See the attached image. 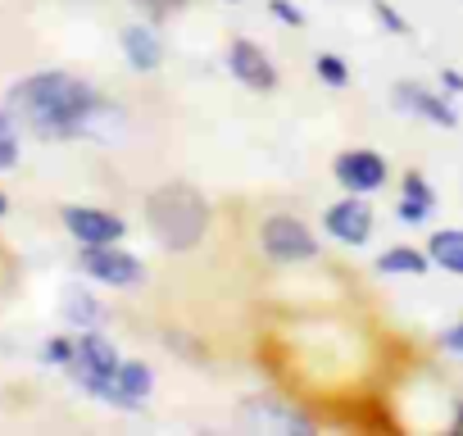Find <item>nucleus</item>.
Listing matches in <instances>:
<instances>
[{
    "mask_svg": "<svg viewBox=\"0 0 463 436\" xmlns=\"http://www.w3.org/2000/svg\"><path fill=\"white\" fill-rule=\"evenodd\" d=\"M269 14L287 28H305V10L296 5V0H269Z\"/></svg>",
    "mask_w": 463,
    "mask_h": 436,
    "instance_id": "nucleus-22",
    "label": "nucleus"
},
{
    "mask_svg": "<svg viewBox=\"0 0 463 436\" xmlns=\"http://www.w3.org/2000/svg\"><path fill=\"white\" fill-rule=\"evenodd\" d=\"M431 213H436V186L427 182V173L409 168L400 173V200H395V218L409 228H422L431 223Z\"/></svg>",
    "mask_w": 463,
    "mask_h": 436,
    "instance_id": "nucleus-10",
    "label": "nucleus"
},
{
    "mask_svg": "<svg viewBox=\"0 0 463 436\" xmlns=\"http://www.w3.org/2000/svg\"><path fill=\"white\" fill-rule=\"evenodd\" d=\"M314 73H318L323 87H336V91L350 87V64H345L336 51H318V55H314Z\"/></svg>",
    "mask_w": 463,
    "mask_h": 436,
    "instance_id": "nucleus-16",
    "label": "nucleus"
},
{
    "mask_svg": "<svg viewBox=\"0 0 463 436\" xmlns=\"http://www.w3.org/2000/svg\"><path fill=\"white\" fill-rule=\"evenodd\" d=\"M60 218H64V232L78 246H109V242L128 237V223L114 209H100V204H64Z\"/></svg>",
    "mask_w": 463,
    "mask_h": 436,
    "instance_id": "nucleus-8",
    "label": "nucleus"
},
{
    "mask_svg": "<svg viewBox=\"0 0 463 436\" xmlns=\"http://www.w3.org/2000/svg\"><path fill=\"white\" fill-rule=\"evenodd\" d=\"M232 5H241V0H232Z\"/></svg>",
    "mask_w": 463,
    "mask_h": 436,
    "instance_id": "nucleus-27",
    "label": "nucleus"
},
{
    "mask_svg": "<svg viewBox=\"0 0 463 436\" xmlns=\"http://www.w3.org/2000/svg\"><path fill=\"white\" fill-rule=\"evenodd\" d=\"M227 73L237 78L241 87L264 91V96L282 87V73H278L273 55H269L260 42H250V37H232V42H227Z\"/></svg>",
    "mask_w": 463,
    "mask_h": 436,
    "instance_id": "nucleus-7",
    "label": "nucleus"
},
{
    "mask_svg": "<svg viewBox=\"0 0 463 436\" xmlns=\"http://www.w3.org/2000/svg\"><path fill=\"white\" fill-rule=\"evenodd\" d=\"M10 114L33 128L37 137L51 141H69V137H91L100 118L114 114L109 100H100V91L64 69H46L33 73L24 82L10 87Z\"/></svg>",
    "mask_w": 463,
    "mask_h": 436,
    "instance_id": "nucleus-1",
    "label": "nucleus"
},
{
    "mask_svg": "<svg viewBox=\"0 0 463 436\" xmlns=\"http://www.w3.org/2000/svg\"><path fill=\"white\" fill-rule=\"evenodd\" d=\"M449 431H463V400H454V418H449Z\"/></svg>",
    "mask_w": 463,
    "mask_h": 436,
    "instance_id": "nucleus-25",
    "label": "nucleus"
},
{
    "mask_svg": "<svg viewBox=\"0 0 463 436\" xmlns=\"http://www.w3.org/2000/svg\"><path fill=\"white\" fill-rule=\"evenodd\" d=\"M64 323H69V327H78V332H91V327H100V323H105V305H100L91 291L69 287V291H64Z\"/></svg>",
    "mask_w": 463,
    "mask_h": 436,
    "instance_id": "nucleus-15",
    "label": "nucleus"
},
{
    "mask_svg": "<svg viewBox=\"0 0 463 436\" xmlns=\"http://www.w3.org/2000/svg\"><path fill=\"white\" fill-rule=\"evenodd\" d=\"M19 118L10 114V109H0V173H10L19 159H24V150H19V128H14Z\"/></svg>",
    "mask_w": 463,
    "mask_h": 436,
    "instance_id": "nucleus-17",
    "label": "nucleus"
},
{
    "mask_svg": "<svg viewBox=\"0 0 463 436\" xmlns=\"http://www.w3.org/2000/svg\"><path fill=\"white\" fill-rule=\"evenodd\" d=\"M164 346H168L173 355L191 359V364H204V359H209V350H204V346H200L191 332H182V327H177V332H164Z\"/></svg>",
    "mask_w": 463,
    "mask_h": 436,
    "instance_id": "nucleus-19",
    "label": "nucleus"
},
{
    "mask_svg": "<svg viewBox=\"0 0 463 436\" xmlns=\"http://www.w3.org/2000/svg\"><path fill=\"white\" fill-rule=\"evenodd\" d=\"M137 5L150 14V19H168V14H177V10H186V0H137Z\"/></svg>",
    "mask_w": 463,
    "mask_h": 436,
    "instance_id": "nucleus-23",
    "label": "nucleus"
},
{
    "mask_svg": "<svg viewBox=\"0 0 463 436\" xmlns=\"http://www.w3.org/2000/svg\"><path fill=\"white\" fill-rule=\"evenodd\" d=\"M391 105L400 109V114H409V118H422V123H431V128H458V109L449 105V96H440V91H431V87H422V82H395L391 87Z\"/></svg>",
    "mask_w": 463,
    "mask_h": 436,
    "instance_id": "nucleus-9",
    "label": "nucleus"
},
{
    "mask_svg": "<svg viewBox=\"0 0 463 436\" xmlns=\"http://www.w3.org/2000/svg\"><path fill=\"white\" fill-rule=\"evenodd\" d=\"M10 213V200H5V191H0V218H5Z\"/></svg>",
    "mask_w": 463,
    "mask_h": 436,
    "instance_id": "nucleus-26",
    "label": "nucleus"
},
{
    "mask_svg": "<svg viewBox=\"0 0 463 436\" xmlns=\"http://www.w3.org/2000/svg\"><path fill=\"white\" fill-rule=\"evenodd\" d=\"M373 269L382 273V278H422L427 269H431V255H427V246L418 251V246H386L377 260H373Z\"/></svg>",
    "mask_w": 463,
    "mask_h": 436,
    "instance_id": "nucleus-13",
    "label": "nucleus"
},
{
    "mask_svg": "<svg viewBox=\"0 0 463 436\" xmlns=\"http://www.w3.org/2000/svg\"><path fill=\"white\" fill-rule=\"evenodd\" d=\"M440 87H445L449 96H463V73H458V69H440Z\"/></svg>",
    "mask_w": 463,
    "mask_h": 436,
    "instance_id": "nucleus-24",
    "label": "nucleus"
},
{
    "mask_svg": "<svg viewBox=\"0 0 463 436\" xmlns=\"http://www.w3.org/2000/svg\"><path fill=\"white\" fill-rule=\"evenodd\" d=\"M118 46H123V60H128L132 73H159V64H164V42H159V33H155L150 24H128V28L118 33Z\"/></svg>",
    "mask_w": 463,
    "mask_h": 436,
    "instance_id": "nucleus-11",
    "label": "nucleus"
},
{
    "mask_svg": "<svg viewBox=\"0 0 463 436\" xmlns=\"http://www.w3.org/2000/svg\"><path fill=\"white\" fill-rule=\"evenodd\" d=\"M260 255H264L273 269H305V264H314L323 251H318L314 228L305 223L300 213L273 209V213H264V223H260Z\"/></svg>",
    "mask_w": 463,
    "mask_h": 436,
    "instance_id": "nucleus-3",
    "label": "nucleus"
},
{
    "mask_svg": "<svg viewBox=\"0 0 463 436\" xmlns=\"http://www.w3.org/2000/svg\"><path fill=\"white\" fill-rule=\"evenodd\" d=\"M368 5H373V19L391 33V37H413V28H409V19L391 5V0H368Z\"/></svg>",
    "mask_w": 463,
    "mask_h": 436,
    "instance_id": "nucleus-18",
    "label": "nucleus"
},
{
    "mask_svg": "<svg viewBox=\"0 0 463 436\" xmlns=\"http://www.w3.org/2000/svg\"><path fill=\"white\" fill-rule=\"evenodd\" d=\"M42 359H46L51 368H69V364L78 359V336H51V341L42 346Z\"/></svg>",
    "mask_w": 463,
    "mask_h": 436,
    "instance_id": "nucleus-20",
    "label": "nucleus"
},
{
    "mask_svg": "<svg viewBox=\"0 0 463 436\" xmlns=\"http://www.w3.org/2000/svg\"><path fill=\"white\" fill-rule=\"evenodd\" d=\"M213 223V204L191 182H159L146 195V228L168 255H191Z\"/></svg>",
    "mask_w": 463,
    "mask_h": 436,
    "instance_id": "nucleus-2",
    "label": "nucleus"
},
{
    "mask_svg": "<svg viewBox=\"0 0 463 436\" xmlns=\"http://www.w3.org/2000/svg\"><path fill=\"white\" fill-rule=\"evenodd\" d=\"M436 350H445L449 359H458V364H463V318H458V323H449V327H440Z\"/></svg>",
    "mask_w": 463,
    "mask_h": 436,
    "instance_id": "nucleus-21",
    "label": "nucleus"
},
{
    "mask_svg": "<svg viewBox=\"0 0 463 436\" xmlns=\"http://www.w3.org/2000/svg\"><path fill=\"white\" fill-rule=\"evenodd\" d=\"M78 269H82L91 282L114 287V291L146 287V278H150V273H146V264H141L132 251H123V242H109V246H82Z\"/></svg>",
    "mask_w": 463,
    "mask_h": 436,
    "instance_id": "nucleus-4",
    "label": "nucleus"
},
{
    "mask_svg": "<svg viewBox=\"0 0 463 436\" xmlns=\"http://www.w3.org/2000/svg\"><path fill=\"white\" fill-rule=\"evenodd\" d=\"M332 182L341 191H354V195H377L391 182V164L368 146H350L332 159Z\"/></svg>",
    "mask_w": 463,
    "mask_h": 436,
    "instance_id": "nucleus-6",
    "label": "nucleus"
},
{
    "mask_svg": "<svg viewBox=\"0 0 463 436\" xmlns=\"http://www.w3.org/2000/svg\"><path fill=\"white\" fill-rule=\"evenodd\" d=\"M427 255H431V269L463 278V228H436L427 237Z\"/></svg>",
    "mask_w": 463,
    "mask_h": 436,
    "instance_id": "nucleus-14",
    "label": "nucleus"
},
{
    "mask_svg": "<svg viewBox=\"0 0 463 436\" xmlns=\"http://www.w3.org/2000/svg\"><path fill=\"white\" fill-rule=\"evenodd\" d=\"M373 228H377V213H373L368 195L345 191L341 200H332V204L323 209V232H327L336 246H345V251L368 246V242H373Z\"/></svg>",
    "mask_w": 463,
    "mask_h": 436,
    "instance_id": "nucleus-5",
    "label": "nucleus"
},
{
    "mask_svg": "<svg viewBox=\"0 0 463 436\" xmlns=\"http://www.w3.org/2000/svg\"><path fill=\"white\" fill-rule=\"evenodd\" d=\"M114 382H118L123 409H146V400L155 395V368L146 359H123L118 373H114Z\"/></svg>",
    "mask_w": 463,
    "mask_h": 436,
    "instance_id": "nucleus-12",
    "label": "nucleus"
}]
</instances>
